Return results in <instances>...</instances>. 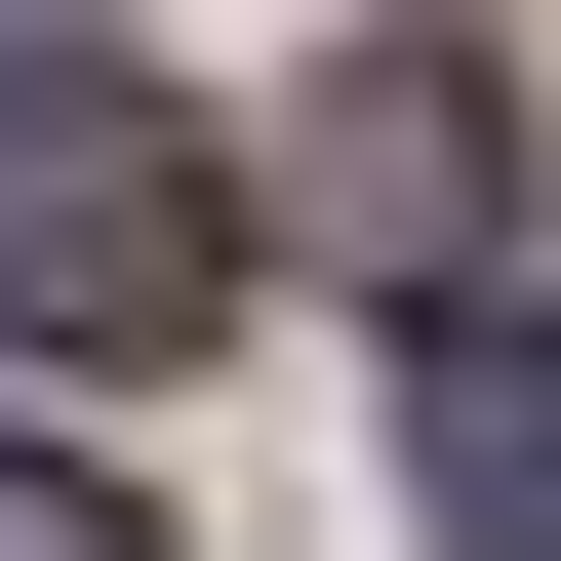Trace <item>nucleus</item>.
I'll list each match as a JSON object with an SVG mask.
<instances>
[{
  "label": "nucleus",
  "mask_w": 561,
  "mask_h": 561,
  "mask_svg": "<svg viewBox=\"0 0 561 561\" xmlns=\"http://www.w3.org/2000/svg\"><path fill=\"white\" fill-rule=\"evenodd\" d=\"M481 161H522V121H481V41H362V81H321V161H280V201H321V241H362V280H481Z\"/></svg>",
  "instance_id": "obj_2"
},
{
  "label": "nucleus",
  "mask_w": 561,
  "mask_h": 561,
  "mask_svg": "<svg viewBox=\"0 0 561 561\" xmlns=\"http://www.w3.org/2000/svg\"><path fill=\"white\" fill-rule=\"evenodd\" d=\"M0 321H41V362H201V321H241V161H201L121 41H41V0H0Z\"/></svg>",
  "instance_id": "obj_1"
},
{
  "label": "nucleus",
  "mask_w": 561,
  "mask_h": 561,
  "mask_svg": "<svg viewBox=\"0 0 561 561\" xmlns=\"http://www.w3.org/2000/svg\"><path fill=\"white\" fill-rule=\"evenodd\" d=\"M401 481H442V561H561V280H481L401 362Z\"/></svg>",
  "instance_id": "obj_3"
},
{
  "label": "nucleus",
  "mask_w": 561,
  "mask_h": 561,
  "mask_svg": "<svg viewBox=\"0 0 561 561\" xmlns=\"http://www.w3.org/2000/svg\"><path fill=\"white\" fill-rule=\"evenodd\" d=\"M0 561H121V481H41V442H0Z\"/></svg>",
  "instance_id": "obj_4"
}]
</instances>
